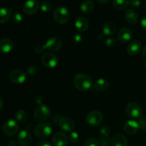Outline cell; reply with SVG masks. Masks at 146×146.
I'll list each match as a JSON object with an SVG mask.
<instances>
[{"label": "cell", "instance_id": "obj_8", "mask_svg": "<svg viewBox=\"0 0 146 146\" xmlns=\"http://www.w3.org/2000/svg\"><path fill=\"white\" fill-rule=\"evenodd\" d=\"M19 129V125L17 121L14 120L9 119L6 121L2 127L3 133L7 136H12Z\"/></svg>", "mask_w": 146, "mask_h": 146}, {"label": "cell", "instance_id": "obj_23", "mask_svg": "<svg viewBox=\"0 0 146 146\" xmlns=\"http://www.w3.org/2000/svg\"><path fill=\"white\" fill-rule=\"evenodd\" d=\"M13 9L3 7L0 9V24H5L9 19L12 13Z\"/></svg>", "mask_w": 146, "mask_h": 146}, {"label": "cell", "instance_id": "obj_49", "mask_svg": "<svg viewBox=\"0 0 146 146\" xmlns=\"http://www.w3.org/2000/svg\"><path fill=\"white\" fill-rule=\"evenodd\" d=\"M145 7H146V1H145Z\"/></svg>", "mask_w": 146, "mask_h": 146}, {"label": "cell", "instance_id": "obj_9", "mask_svg": "<svg viewBox=\"0 0 146 146\" xmlns=\"http://www.w3.org/2000/svg\"><path fill=\"white\" fill-rule=\"evenodd\" d=\"M9 79L15 84H22L27 79V74L20 69H14L9 74Z\"/></svg>", "mask_w": 146, "mask_h": 146}, {"label": "cell", "instance_id": "obj_32", "mask_svg": "<svg viewBox=\"0 0 146 146\" xmlns=\"http://www.w3.org/2000/svg\"><path fill=\"white\" fill-rule=\"evenodd\" d=\"M68 139L70 140L71 143H76L79 140V135L76 132H71V133L69 134V136H68Z\"/></svg>", "mask_w": 146, "mask_h": 146}, {"label": "cell", "instance_id": "obj_43", "mask_svg": "<svg viewBox=\"0 0 146 146\" xmlns=\"http://www.w3.org/2000/svg\"><path fill=\"white\" fill-rule=\"evenodd\" d=\"M8 146H17V142H16V141L11 140V141H9Z\"/></svg>", "mask_w": 146, "mask_h": 146}, {"label": "cell", "instance_id": "obj_19", "mask_svg": "<svg viewBox=\"0 0 146 146\" xmlns=\"http://www.w3.org/2000/svg\"><path fill=\"white\" fill-rule=\"evenodd\" d=\"M14 44L10 38H3L0 40V52L9 53L13 49Z\"/></svg>", "mask_w": 146, "mask_h": 146}, {"label": "cell", "instance_id": "obj_37", "mask_svg": "<svg viewBox=\"0 0 146 146\" xmlns=\"http://www.w3.org/2000/svg\"><path fill=\"white\" fill-rule=\"evenodd\" d=\"M73 39H74V41L76 44H79V43L82 41L83 36L81 34H79V33H76V34H74Z\"/></svg>", "mask_w": 146, "mask_h": 146}, {"label": "cell", "instance_id": "obj_18", "mask_svg": "<svg viewBox=\"0 0 146 146\" xmlns=\"http://www.w3.org/2000/svg\"><path fill=\"white\" fill-rule=\"evenodd\" d=\"M89 22L87 18L84 16H79L75 20V27L81 32L86 31L88 28Z\"/></svg>", "mask_w": 146, "mask_h": 146}, {"label": "cell", "instance_id": "obj_15", "mask_svg": "<svg viewBox=\"0 0 146 146\" xmlns=\"http://www.w3.org/2000/svg\"><path fill=\"white\" fill-rule=\"evenodd\" d=\"M52 143L54 146H66L68 143V137L62 132H57L52 138Z\"/></svg>", "mask_w": 146, "mask_h": 146}, {"label": "cell", "instance_id": "obj_13", "mask_svg": "<svg viewBox=\"0 0 146 146\" xmlns=\"http://www.w3.org/2000/svg\"><path fill=\"white\" fill-rule=\"evenodd\" d=\"M39 8V3L34 0H29L24 3L23 6V11L29 15L35 14Z\"/></svg>", "mask_w": 146, "mask_h": 146}, {"label": "cell", "instance_id": "obj_30", "mask_svg": "<svg viewBox=\"0 0 146 146\" xmlns=\"http://www.w3.org/2000/svg\"><path fill=\"white\" fill-rule=\"evenodd\" d=\"M23 17L19 11H15L13 14L12 21L14 24H20L22 21Z\"/></svg>", "mask_w": 146, "mask_h": 146}, {"label": "cell", "instance_id": "obj_12", "mask_svg": "<svg viewBox=\"0 0 146 146\" xmlns=\"http://www.w3.org/2000/svg\"><path fill=\"white\" fill-rule=\"evenodd\" d=\"M140 126L138 122L134 120H130L125 122L123 125V130L125 133L128 135H134L139 131Z\"/></svg>", "mask_w": 146, "mask_h": 146}, {"label": "cell", "instance_id": "obj_35", "mask_svg": "<svg viewBox=\"0 0 146 146\" xmlns=\"http://www.w3.org/2000/svg\"><path fill=\"white\" fill-rule=\"evenodd\" d=\"M101 146H108L110 144V140L108 137H100L99 141Z\"/></svg>", "mask_w": 146, "mask_h": 146}, {"label": "cell", "instance_id": "obj_27", "mask_svg": "<svg viewBox=\"0 0 146 146\" xmlns=\"http://www.w3.org/2000/svg\"><path fill=\"white\" fill-rule=\"evenodd\" d=\"M16 120L19 123H24L28 118V114L24 110H19L17 112L15 115Z\"/></svg>", "mask_w": 146, "mask_h": 146}, {"label": "cell", "instance_id": "obj_1", "mask_svg": "<svg viewBox=\"0 0 146 146\" xmlns=\"http://www.w3.org/2000/svg\"><path fill=\"white\" fill-rule=\"evenodd\" d=\"M74 84L76 88L81 91H86L90 89L92 86V79L87 74L79 73L74 76Z\"/></svg>", "mask_w": 146, "mask_h": 146}, {"label": "cell", "instance_id": "obj_11", "mask_svg": "<svg viewBox=\"0 0 146 146\" xmlns=\"http://www.w3.org/2000/svg\"><path fill=\"white\" fill-rule=\"evenodd\" d=\"M17 140L21 146H29L32 141V136L29 131L23 130L18 134Z\"/></svg>", "mask_w": 146, "mask_h": 146}, {"label": "cell", "instance_id": "obj_40", "mask_svg": "<svg viewBox=\"0 0 146 146\" xmlns=\"http://www.w3.org/2000/svg\"><path fill=\"white\" fill-rule=\"evenodd\" d=\"M36 146H51V145L48 141L41 140V141H39L38 142H37Z\"/></svg>", "mask_w": 146, "mask_h": 146}, {"label": "cell", "instance_id": "obj_24", "mask_svg": "<svg viewBox=\"0 0 146 146\" xmlns=\"http://www.w3.org/2000/svg\"><path fill=\"white\" fill-rule=\"evenodd\" d=\"M116 31V25L113 21H107L104 24L103 32L106 36H111Z\"/></svg>", "mask_w": 146, "mask_h": 146}, {"label": "cell", "instance_id": "obj_36", "mask_svg": "<svg viewBox=\"0 0 146 146\" xmlns=\"http://www.w3.org/2000/svg\"><path fill=\"white\" fill-rule=\"evenodd\" d=\"M138 124H139L140 129L142 130L144 132H146V118H141L138 121Z\"/></svg>", "mask_w": 146, "mask_h": 146}, {"label": "cell", "instance_id": "obj_39", "mask_svg": "<svg viewBox=\"0 0 146 146\" xmlns=\"http://www.w3.org/2000/svg\"><path fill=\"white\" fill-rule=\"evenodd\" d=\"M141 1L139 0H133V1H129V4L132 7L134 8H137V7H139L141 6Z\"/></svg>", "mask_w": 146, "mask_h": 146}, {"label": "cell", "instance_id": "obj_44", "mask_svg": "<svg viewBox=\"0 0 146 146\" xmlns=\"http://www.w3.org/2000/svg\"><path fill=\"white\" fill-rule=\"evenodd\" d=\"M103 38H104V36H103L101 34H98V35L96 36V39L98 40V41H101V40H102Z\"/></svg>", "mask_w": 146, "mask_h": 146}, {"label": "cell", "instance_id": "obj_16", "mask_svg": "<svg viewBox=\"0 0 146 146\" xmlns=\"http://www.w3.org/2000/svg\"><path fill=\"white\" fill-rule=\"evenodd\" d=\"M133 36V31L131 29L124 27L122 28L118 33L117 39L122 43H126L131 39Z\"/></svg>", "mask_w": 146, "mask_h": 146}, {"label": "cell", "instance_id": "obj_47", "mask_svg": "<svg viewBox=\"0 0 146 146\" xmlns=\"http://www.w3.org/2000/svg\"><path fill=\"white\" fill-rule=\"evenodd\" d=\"M142 52H143V55L145 56H146V45L144 46L143 48Z\"/></svg>", "mask_w": 146, "mask_h": 146}, {"label": "cell", "instance_id": "obj_48", "mask_svg": "<svg viewBox=\"0 0 146 146\" xmlns=\"http://www.w3.org/2000/svg\"><path fill=\"white\" fill-rule=\"evenodd\" d=\"M145 68H146V61H145Z\"/></svg>", "mask_w": 146, "mask_h": 146}, {"label": "cell", "instance_id": "obj_26", "mask_svg": "<svg viewBox=\"0 0 146 146\" xmlns=\"http://www.w3.org/2000/svg\"><path fill=\"white\" fill-rule=\"evenodd\" d=\"M112 4L116 9L123 10L126 9L129 5V1L128 0H113L112 1Z\"/></svg>", "mask_w": 146, "mask_h": 146}, {"label": "cell", "instance_id": "obj_17", "mask_svg": "<svg viewBox=\"0 0 146 146\" xmlns=\"http://www.w3.org/2000/svg\"><path fill=\"white\" fill-rule=\"evenodd\" d=\"M141 43L138 40H134L128 44L127 47V52L130 56H136L141 50Z\"/></svg>", "mask_w": 146, "mask_h": 146}, {"label": "cell", "instance_id": "obj_6", "mask_svg": "<svg viewBox=\"0 0 146 146\" xmlns=\"http://www.w3.org/2000/svg\"><path fill=\"white\" fill-rule=\"evenodd\" d=\"M103 114L98 111H92L86 115V122L91 126H97L100 125L103 121Z\"/></svg>", "mask_w": 146, "mask_h": 146}, {"label": "cell", "instance_id": "obj_3", "mask_svg": "<svg viewBox=\"0 0 146 146\" xmlns=\"http://www.w3.org/2000/svg\"><path fill=\"white\" fill-rule=\"evenodd\" d=\"M125 112L127 115L133 119H141L143 115L142 107L138 104L131 102L126 106Z\"/></svg>", "mask_w": 146, "mask_h": 146}, {"label": "cell", "instance_id": "obj_46", "mask_svg": "<svg viewBox=\"0 0 146 146\" xmlns=\"http://www.w3.org/2000/svg\"><path fill=\"white\" fill-rule=\"evenodd\" d=\"M98 1L99 3H101V4H106V3H108V0H98Z\"/></svg>", "mask_w": 146, "mask_h": 146}, {"label": "cell", "instance_id": "obj_31", "mask_svg": "<svg viewBox=\"0 0 146 146\" xmlns=\"http://www.w3.org/2000/svg\"><path fill=\"white\" fill-rule=\"evenodd\" d=\"M100 133H101V135L104 137H108L110 133H111V128L108 125H105L102 126L100 129Z\"/></svg>", "mask_w": 146, "mask_h": 146}, {"label": "cell", "instance_id": "obj_45", "mask_svg": "<svg viewBox=\"0 0 146 146\" xmlns=\"http://www.w3.org/2000/svg\"><path fill=\"white\" fill-rule=\"evenodd\" d=\"M3 106H4V102H3L2 98H1V97H0V111H1V110L2 109Z\"/></svg>", "mask_w": 146, "mask_h": 146}, {"label": "cell", "instance_id": "obj_10", "mask_svg": "<svg viewBox=\"0 0 146 146\" xmlns=\"http://www.w3.org/2000/svg\"><path fill=\"white\" fill-rule=\"evenodd\" d=\"M45 46L51 51H58L62 46V41L58 37H51L45 43Z\"/></svg>", "mask_w": 146, "mask_h": 146}, {"label": "cell", "instance_id": "obj_4", "mask_svg": "<svg viewBox=\"0 0 146 146\" xmlns=\"http://www.w3.org/2000/svg\"><path fill=\"white\" fill-rule=\"evenodd\" d=\"M51 114V109L46 105H41L34 110V118L37 121L44 122L50 118Z\"/></svg>", "mask_w": 146, "mask_h": 146}, {"label": "cell", "instance_id": "obj_33", "mask_svg": "<svg viewBox=\"0 0 146 146\" xmlns=\"http://www.w3.org/2000/svg\"><path fill=\"white\" fill-rule=\"evenodd\" d=\"M117 44V39L114 37H111L106 40V45L108 47H114Z\"/></svg>", "mask_w": 146, "mask_h": 146}, {"label": "cell", "instance_id": "obj_7", "mask_svg": "<svg viewBox=\"0 0 146 146\" xmlns=\"http://www.w3.org/2000/svg\"><path fill=\"white\" fill-rule=\"evenodd\" d=\"M41 62L43 65L47 68H54L58 64V59L55 54L51 52L45 53L41 56Z\"/></svg>", "mask_w": 146, "mask_h": 146}, {"label": "cell", "instance_id": "obj_25", "mask_svg": "<svg viewBox=\"0 0 146 146\" xmlns=\"http://www.w3.org/2000/svg\"><path fill=\"white\" fill-rule=\"evenodd\" d=\"M109 86L108 81L104 78H98L95 82V88L99 91H105Z\"/></svg>", "mask_w": 146, "mask_h": 146}, {"label": "cell", "instance_id": "obj_34", "mask_svg": "<svg viewBox=\"0 0 146 146\" xmlns=\"http://www.w3.org/2000/svg\"><path fill=\"white\" fill-rule=\"evenodd\" d=\"M27 74H29V76H35L38 73V68L36 66H31L27 68Z\"/></svg>", "mask_w": 146, "mask_h": 146}, {"label": "cell", "instance_id": "obj_14", "mask_svg": "<svg viewBox=\"0 0 146 146\" xmlns=\"http://www.w3.org/2000/svg\"><path fill=\"white\" fill-rule=\"evenodd\" d=\"M58 125L62 131L71 132L74 129L75 123L69 118H61L58 121Z\"/></svg>", "mask_w": 146, "mask_h": 146}, {"label": "cell", "instance_id": "obj_22", "mask_svg": "<svg viewBox=\"0 0 146 146\" xmlns=\"http://www.w3.org/2000/svg\"><path fill=\"white\" fill-rule=\"evenodd\" d=\"M111 146H127L128 141L125 135L117 134L111 140Z\"/></svg>", "mask_w": 146, "mask_h": 146}, {"label": "cell", "instance_id": "obj_5", "mask_svg": "<svg viewBox=\"0 0 146 146\" xmlns=\"http://www.w3.org/2000/svg\"><path fill=\"white\" fill-rule=\"evenodd\" d=\"M52 132V128L51 125L48 123H41L38 124L34 128V133L35 135L38 138L44 139L51 134Z\"/></svg>", "mask_w": 146, "mask_h": 146}, {"label": "cell", "instance_id": "obj_42", "mask_svg": "<svg viewBox=\"0 0 146 146\" xmlns=\"http://www.w3.org/2000/svg\"><path fill=\"white\" fill-rule=\"evenodd\" d=\"M141 27H143V29L146 31V16L141 19Z\"/></svg>", "mask_w": 146, "mask_h": 146}, {"label": "cell", "instance_id": "obj_2", "mask_svg": "<svg viewBox=\"0 0 146 146\" xmlns=\"http://www.w3.org/2000/svg\"><path fill=\"white\" fill-rule=\"evenodd\" d=\"M54 20L60 24L67 23L70 18V13L68 9L63 6H58L54 9L53 13Z\"/></svg>", "mask_w": 146, "mask_h": 146}, {"label": "cell", "instance_id": "obj_28", "mask_svg": "<svg viewBox=\"0 0 146 146\" xmlns=\"http://www.w3.org/2000/svg\"><path fill=\"white\" fill-rule=\"evenodd\" d=\"M41 9L44 12H49L53 9L52 3L48 1H42L41 4Z\"/></svg>", "mask_w": 146, "mask_h": 146}, {"label": "cell", "instance_id": "obj_21", "mask_svg": "<svg viewBox=\"0 0 146 146\" xmlns=\"http://www.w3.org/2000/svg\"><path fill=\"white\" fill-rule=\"evenodd\" d=\"M80 9L84 14H90L94 11V9H95V4L94 1H91V0L84 1L81 3Z\"/></svg>", "mask_w": 146, "mask_h": 146}, {"label": "cell", "instance_id": "obj_41", "mask_svg": "<svg viewBox=\"0 0 146 146\" xmlns=\"http://www.w3.org/2000/svg\"><path fill=\"white\" fill-rule=\"evenodd\" d=\"M34 101H35V103L36 104H38V105L39 106H41L43 103L42 97L40 96H36L35 98H34Z\"/></svg>", "mask_w": 146, "mask_h": 146}, {"label": "cell", "instance_id": "obj_20", "mask_svg": "<svg viewBox=\"0 0 146 146\" xmlns=\"http://www.w3.org/2000/svg\"><path fill=\"white\" fill-rule=\"evenodd\" d=\"M125 19L127 22L130 24H136L138 20V14L134 9H130L125 13Z\"/></svg>", "mask_w": 146, "mask_h": 146}, {"label": "cell", "instance_id": "obj_29", "mask_svg": "<svg viewBox=\"0 0 146 146\" xmlns=\"http://www.w3.org/2000/svg\"><path fill=\"white\" fill-rule=\"evenodd\" d=\"M84 146H101V145L98 140L95 138H89L86 141Z\"/></svg>", "mask_w": 146, "mask_h": 146}, {"label": "cell", "instance_id": "obj_38", "mask_svg": "<svg viewBox=\"0 0 146 146\" xmlns=\"http://www.w3.org/2000/svg\"><path fill=\"white\" fill-rule=\"evenodd\" d=\"M46 49V48L45 44H37L35 46V51H36V53H38V54L42 53Z\"/></svg>", "mask_w": 146, "mask_h": 146}]
</instances>
